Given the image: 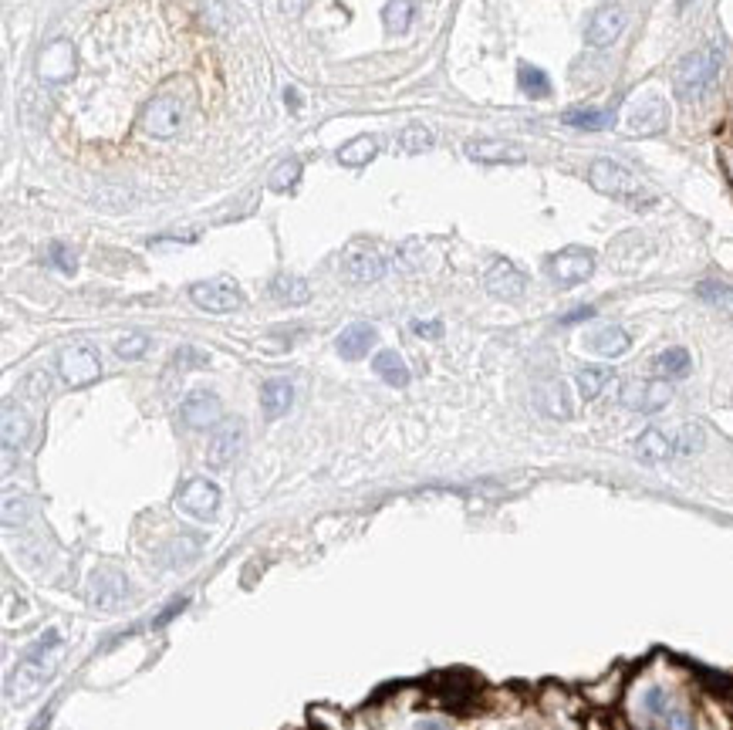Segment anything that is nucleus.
<instances>
[{"label":"nucleus","instance_id":"nucleus-14","mask_svg":"<svg viewBox=\"0 0 733 730\" xmlns=\"http://www.w3.org/2000/svg\"><path fill=\"white\" fill-rule=\"evenodd\" d=\"M220 412H223L220 399L213 396V393H206V389H196V393H190V396L180 403V420L183 426H190V430H210V426H217Z\"/></svg>","mask_w":733,"mask_h":730},{"label":"nucleus","instance_id":"nucleus-9","mask_svg":"<svg viewBox=\"0 0 733 730\" xmlns=\"http://www.w3.org/2000/svg\"><path fill=\"white\" fill-rule=\"evenodd\" d=\"M190 301L203 311H213V315H227V311H237L244 305V295L240 288L227 278H217V281H200L190 288Z\"/></svg>","mask_w":733,"mask_h":730},{"label":"nucleus","instance_id":"nucleus-23","mask_svg":"<svg viewBox=\"0 0 733 730\" xmlns=\"http://www.w3.org/2000/svg\"><path fill=\"white\" fill-rule=\"evenodd\" d=\"M372 346H375V328H372V325H365V321L348 325L345 332L338 335V342H334L338 356H342V359H348V362L369 356V348H372Z\"/></svg>","mask_w":733,"mask_h":730},{"label":"nucleus","instance_id":"nucleus-48","mask_svg":"<svg viewBox=\"0 0 733 730\" xmlns=\"http://www.w3.org/2000/svg\"><path fill=\"white\" fill-rule=\"evenodd\" d=\"M412 730H450L443 720H433V717H426V720H416V727Z\"/></svg>","mask_w":733,"mask_h":730},{"label":"nucleus","instance_id":"nucleus-46","mask_svg":"<svg viewBox=\"0 0 733 730\" xmlns=\"http://www.w3.org/2000/svg\"><path fill=\"white\" fill-rule=\"evenodd\" d=\"M585 318H595V308L585 305V308H575V311H568L565 318H561V325H575V321H585Z\"/></svg>","mask_w":733,"mask_h":730},{"label":"nucleus","instance_id":"nucleus-21","mask_svg":"<svg viewBox=\"0 0 733 730\" xmlns=\"http://www.w3.org/2000/svg\"><path fill=\"white\" fill-rule=\"evenodd\" d=\"M649 251H653V247L645 241V233H622V237L608 247V257H612V264H616L618 270H632L649 257Z\"/></svg>","mask_w":733,"mask_h":730},{"label":"nucleus","instance_id":"nucleus-1","mask_svg":"<svg viewBox=\"0 0 733 730\" xmlns=\"http://www.w3.org/2000/svg\"><path fill=\"white\" fill-rule=\"evenodd\" d=\"M723 62H727V58H723L720 44H707V48H696V52L686 54V58L676 64V71H672V91H676V99H680V102H700V99H707L710 91H713V85H717V78H720Z\"/></svg>","mask_w":733,"mask_h":730},{"label":"nucleus","instance_id":"nucleus-29","mask_svg":"<svg viewBox=\"0 0 733 730\" xmlns=\"http://www.w3.org/2000/svg\"><path fill=\"white\" fill-rule=\"evenodd\" d=\"M612 383V372L605 365H581L578 375H575V385H578V396L585 403H592L605 393V385Z\"/></svg>","mask_w":733,"mask_h":730},{"label":"nucleus","instance_id":"nucleus-25","mask_svg":"<svg viewBox=\"0 0 733 730\" xmlns=\"http://www.w3.org/2000/svg\"><path fill=\"white\" fill-rule=\"evenodd\" d=\"M270 295H274L277 305H308L311 284L305 278H297V274H277L270 281Z\"/></svg>","mask_w":733,"mask_h":730},{"label":"nucleus","instance_id":"nucleus-36","mask_svg":"<svg viewBox=\"0 0 733 730\" xmlns=\"http://www.w3.org/2000/svg\"><path fill=\"white\" fill-rule=\"evenodd\" d=\"M149 352V335L146 332H129V335H122L116 342V356L118 359H126V362H132V359H142Z\"/></svg>","mask_w":733,"mask_h":730},{"label":"nucleus","instance_id":"nucleus-13","mask_svg":"<svg viewBox=\"0 0 733 730\" xmlns=\"http://www.w3.org/2000/svg\"><path fill=\"white\" fill-rule=\"evenodd\" d=\"M484 284H487V291L493 298L517 301V298L524 295V288H528V278H524V274H521V268H517V264H511L507 257H497V261H490L487 274H484Z\"/></svg>","mask_w":733,"mask_h":730},{"label":"nucleus","instance_id":"nucleus-11","mask_svg":"<svg viewBox=\"0 0 733 730\" xmlns=\"http://www.w3.org/2000/svg\"><path fill=\"white\" fill-rule=\"evenodd\" d=\"M129 599V582L116 568H102L89 578V602L102 612H116Z\"/></svg>","mask_w":733,"mask_h":730},{"label":"nucleus","instance_id":"nucleus-31","mask_svg":"<svg viewBox=\"0 0 733 730\" xmlns=\"http://www.w3.org/2000/svg\"><path fill=\"white\" fill-rule=\"evenodd\" d=\"M561 122L571 128H608L612 122H616V112L612 109H568L565 116H561Z\"/></svg>","mask_w":733,"mask_h":730},{"label":"nucleus","instance_id":"nucleus-3","mask_svg":"<svg viewBox=\"0 0 733 730\" xmlns=\"http://www.w3.org/2000/svg\"><path fill=\"white\" fill-rule=\"evenodd\" d=\"M588 180L598 193L612 196V200H622L629 206H649L653 204V193H645L643 180L625 169L616 159H595L592 169H588Z\"/></svg>","mask_w":733,"mask_h":730},{"label":"nucleus","instance_id":"nucleus-35","mask_svg":"<svg viewBox=\"0 0 733 730\" xmlns=\"http://www.w3.org/2000/svg\"><path fill=\"white\" fill-rule=\"evenodd\" d=\"M433 132L426 126H409V128H402V136L396 139V149H399L402 156H416V153H423V149H429L433 146Z\"/></svg>","mask_w":733,"mask_h":730},{"label":"nucleus","instance_id":"nucleus-33","mask_svg":"<svg viewBox=\"0 0 733 730\" xmlns=\"http://www.w3.org/2000/svg\"><path fill=\"white\" fill-rule=\"evenodd\" d=\"M517 85H521V91L531 95V99H548V95H551V81H548V75H544L540 68H534V64H521V68H517Z\"/></svg>","mask_w":733,"mask_h":730},{"label":"nucleus","instance_id":"nucleus-2","mask_svg":"<svg viewBox=\"0 0 733 730\" xmlns=\"http://www.w3.org/2000/svg\"><path fill=\"white\" fill-rule=\"evenodd\" d=\"M61 656H65L61 653V646L44 649V653H34V649H31V656H27L24 663L7 677V687H4L7 704H24V700H31V697H38V693L44 690V683L54 677V669H58V663H61Z\"/></svg>","mask_w":733,"mask_h":730},{"label":"nucleus","instance_id":"nucleus-7","mask_svg":"<svg viewBox=\"0 0 733 730\" xmlns=\"http://www.w3.org/2000/svg\"><path fill=\"white\" fill-rule=\"evenodd\" d=\"M595 274V254L588 247H565L548 257V278L558 288H575L585 284Z\"/></svg>","mask_w":733,"mask_h":730},{"label":"nucleus","instance_id":"nucleus-37","mask_svg":"<svg viewBox=\"0 0 733 730\" xmlns=\"http://www.w3.org/2000/svg\"><path fill=\"white\" fill-rule=\"evenodd\" d=\"M196 555H200V538L180 535V538H176V541H169L166 564H186V562H193Z\"/></svg>","mask_w":733,"mask_h":730},{"label":"nucleus","instance_id":"nucleus-49","mask_svg":"<svg viewBox=\"0 0 733 730\" xmlns=\"http://www.w3.org/2000/svg\"><path fill=\"white\" fill-rule=\"evenodd\" d=\"M281 4H284V11H287V14H297V11H301V0H281Z\"/></svg>","mask_w":733,"mask_h":730},{"label":"nucleus","instance_id":"nucleus-32","mask_svg":"<svg viewBox=\"0 0 733 730\" xmlns=\"http://www.w3.org/2000/svg\"><path fill=\"white\" fill-rule=\"evenodd\" d=\"M672 443H676V457H693L703 450L707 436H703V426L700 423H680L672 430Z\"/></svg>","mask_w":733,"mask_h":730},{"label":"nucleus","instance_id":"nucleus-6","mask_svg":"<svg viewBox=\"0 0 733 730\" xmlns=\"http://www.w3.org/2000/svg\"><path fill=\"white\" fill-rule=\"evenodd\" d=\"M618 399L632 412H659L672 403V383L663 379V375H656V379H629L622 385Z\"/></svg>","mask_w":733,"mask_h":730},{"label":"nucleus","instance_id":"nucleus-45","mask_svg":"<svg viewBox=\"0 0 733 730\" xmlns=\"http://www.w3.org/2000/svg\"><path fill=\"white\" fill-rule=\"evenodd\" d=\"M412 332L419 338H439L443 335V321L433 318V321H412Z\"/></svg>","mask_w":733,"mask_h":730},{"label":"nucleus","instance_id":"nucleus-39","mask_svg":"<svg viewBox=\"0 0 733 730\" xmlns=\"http://www.w3.org/2000/svg\"><path fill=\"white\" fill-rule=\"evenodd\" d=\"M666 710H669L666 690H663V687H645V693H643V714H645V717L659 720V717H666Z\"/></svg>","mask_w":733,"mask_h":730},{"label":"nucleus","instance_id":"nucleus-16","mask_svg":"<svg viewBox=\"0 0 733 730\" xmlns=\"http://www.w3.org/2000/svg\"><path fill=\"white\" fill-rule=\"evenodd\" d=\"M622 27H625V11H622L618 4L598 7V11L592 14V21H588V27H585V41H588L592 48H608V44L622 34Z\"/></svg>","mask_w":733,"mask_h":730},{"label":"nucleus","instance_id":"nucleus-47","mask_svg":"<svg viewBox=\"0 0 733 730\" xmlns=\"http://www.w3.org/2000/svg\"><path fill=\"white\" fill-rule=\"evenodd\" d=\"M284 102H287V109H291V112H301V91L284 89Z\"/></svg>","mask_w":733,"mask_h":730},{"label":"nucleus","instance_id":"nucleus-15","mask_svg":"<svg viewBox=\"0 0 733 730\" xmlns=\"http://www.w3.org/2000/svg\"><path fill=\"white\" fill-rule=\"evenodd\" d=\"M669 126V105L659 95H643L639 102L632 105L629 112V128L639 136H656Z\"/></svg>","mask_w":733,"mask_h":730},{"label":"nucleus","instance_id":"nucleus-42","mask_svg":"<svg viewBox=\"0 0 733 730\" xmlns=\"http://www.w3.org/2000/svg\"><path fill=\"white\" fill-rule=\"evenodd\" d=\"M206 362H210V356H206V352H200V348H190V346H183L180 352H176V356H173V365H176V369H203Z\"/></svg>","mask_w":733,"mask_h":730},{"label":"nucleus","instance_id":"nucleus-44","mask_svg":"<svg viewBox=\"0 0 733 730\" xmlns=\"http://www.w3.org/2000/svg\"><path fill=\"white\" fill-rule=\"evenodd\" d=\"M27 514V498H4V527H14V521L21 525Z\"/></svg>","mask_w":733,"mask_h":730},{"label":"nucleus","instance_id":"nucleus-26","mask_svg":"<svg viewBox=\"0 0 733 730\" xmlns=\"http://www.w3.org/2000/svg\"><path fill=\"white\" fill-rule=\"evenodd\" d=\"M372 369L379 372V379H386L389 385H409V365H406V359H402L399 352H392V348H382L379 356H375Z\"/></svg>","mask_w":733,"mask_h":730},{"label":"nucleus","instance_id":"nucleus-19","mask_svg":"<svg viewBox=\"0 0 733 730\" xmlns=\"http://www.w3.org/2000/svg\"><path fill=\"white\" fill-rule=\"evenodd\" d=\"M585 348L595 352V356H602V359H622L632 348V338L629 332L618 328V325H602V328H595V332L585 338Z\"/></svg>","mask_w":733,"mask_h":730},{"label":"nucleus","instance_id":"nucleus-17","mask_svg":"<svg viewBox=\"0 0 733 730\" xmlns=\"http://www.w3.org/2000/svg\"><path fill=\"white\" fill-rule=\"evenodd\" d=\"M466 156L474 163H524L528 159L517 142L507 139H470L466 142Z\"/></svg>","mask_w":733,"mask_h":730},{"label":"nucleus","instance_id":"nucleus-38","mask_svg":"<svg viewBox=\"0 0 733 730\" xmlns=\"http://www.w3.org/2000/svg\"><path fill=\"white\" fill-rule=\"evenodd\" d=\"M297 180H301V163H297V159H284L281 166L270 173V190H277V193L295 190Z\"/></svg>","mask_w":733,"mask_h":730},{"label":"nucleus","instance_id":"nucleus-5","mask_svg":"<svg viewBox=\"0 0 733 730\" xmlns=\"http://www.w3.org/2000/svg\"><path fill=\"white\" fill-rule=\"evenodd\" d=\"M58 372L68 385H91L99 375H102V359H99V348L89 346V342H75V346H65L61 356H58Z\"/></svg>","mask_w":733,"mask_h":730},{"label":"nucleus","instance_id":"nucleus-22","mask_svg":"<svg viewBox=\"0 0 733 730\" xmlns=\"http://www.w3.org/2000/svg\"><path fill=\"white\" fill-rule=\"evenodd\" d=\"M534 399H538V410L544 416H551V420H568L571 416V396H568V385L561 379H544Z\"/></svg>","mask_w":733,"mask_h":730},{"label":"nucleus","instance_id":"nucleus-12","mask_svg":"<svg viewBox=\"0 0 733 730\" xmlns=\"http://www.w3.org/2000/svg\"><path fill=\"white\" fill-rule=\"evenodd\" d=\"M180 119H183L180 99H173V95H155L153 102L142 109L139 126L146 128L149 136H155V139H169V136L180 128Z\"/></svg>","mask_w":733,"mask_h":730},{"label":"nucleus","instance_id":"nucleus-18","mask_svg":"<svg viewBox=\"0 0 733 730\" xmlns=\"http://www.w3.org/2000/svg\"><path fill=\"white\" fill-rule=\"evenodd\" d=\"M38 68L44 81H65L68 75H75V48L68 41H54L41 52Z\"/></svg>","mask_w":733,"mask_h":730},{"label":"nucleus","instance_id":"nucleus-4","mask_svg":"<svg viewBox=\"0 0 733 730\" xmlns=\"http://www.w3.org/2000/svg\"><path fill=\"white\" fill-rule=\"evenodd\" d=\"M342 270H345L348 281L355 284H372L379 278H386L389 261L386 254L369 241H352L342 254Z\"/></svg>","mask_w":733,"mask_h":730},{"label":"nucleus","instance_id":"nucleus-41","mask_svg":"<svg viewBox=\"0 0 733 730\" xmlns=\"http://www.w3.org/2000/svg\"><path fill=\"white\" fill-rule=\"evenodd\" d=\"M48 261H52L58 270H65V274H75L78 268V257L68 243H52V247H48Z\"/></svg>","mask_w":733,"mask_h":730},{"label":"nucleus","instance_id":"nucleus-34","mask_svg":"<svg viewBox=\"0 0 733 730\" xmlns=\"http://www.w3.org/2000/svg\"><path fill=\"white\" fill-rule=\"evenodd\" d=\"M382 21H386L389 34H406L412 24V0H389Z\"/></svg>","mask_w":733,"mask_h":730},{"label":"nucleus","instance_id":"nucleus-24","mask_svg":"<svg viewBox=\"0 0 733 730\" xmlns=\"http://www.w3.org/2000/svg\"><path fill=\"white\" fill-rule=\"evenodd\" d=\"M291 403H295V385L287 383V379L264 383V389H260V410H264L268 420H281L284 412L291 410Z\"/></svg>","mask_w":733,"mask_h":730},{"label":"nucleus","instance_id":"nucleus-50","mask_svg":"<svg viewBox=\"0 0 733 730\" xmlns=\"http://www.w3.org/2000/svg\"><path fill=\"white\" fill-rule=\"evenodd\" d=\"M680 4H690V0H680Z\"/></svg>","mask_w":733,"mask_h":730},{"label":"nucleus","instance_id":"nucleus-20","mask_svg":"<svg viewBox=\"0 0 733 730\" xmlns=\"http://www.w3.org/2000/svg\"><path fill=\"white\" fill-rule=\"evenodd\" d=\"M635 457L643 463H663L669 457H676V443H672V430H659L649 426L635 440Z\"/></svg>","mask_w":733,"mask_h":730},{"label":"nucleus","instance_id":"nucleus-30","mask_svg":"<svg viewBox=\"0 0 733 730\" xmlns=\"http://www.w3.org/2000/svg\"><path fill=\"white\" fill-rule=\"evenodd\" d=\"M375 156H379V139L375 136H355L338 149V163L342 166H365Z\"/></svg>","mask_w":733,"mask_h":730},{"label":"nucleus","instance_id":"nucleus-43","mask_svg":"<svg viewBox=\"0 0 733 730\" xmlns=\"http://www.w3.org/2000/svg\"><path fill=\"white\" fill-rule=\"evenodd\" d=\"M666 730H696V720L690 710H682V706H669L666 710Z\"/></svg>","mask_w":733,"mask_h":730},{"label":"nucleus","instance_id":"nucleus-8","mask_svg":"<svg viewBox=\"0 0 733 730\" xmlns=\"http://www.w3.org/2000/svg\"><path fill=\"white\" fill-rule=\"evenodd\" d=\"M244 443H247V430L240 420H227V423L213 426V436L206 443V463L213 470H223L230 467L240 453H244Z\"/></svg>","mask_w":733,"mask_h":730},{"label":"nucleus","instance_id":"nucleus-40","mask_svg":"<svg viewBox=\"0 0 733 730\" xmlns=\"http://www.w3.org/2000/svg\"><path fill=\"white\" fill-rule=\"evenodd\" d=\"M696 295L703 298V301H710V305H733V288L723 281H700Z\"/></svg>","mask_w":733,"mask_h":730},{"label":"nucleus","instance_id":"nucleus-10","mask_svg":"<svg viewBox=\"0 0 733 730\" xmlns=\"http://www.w3.org/2000/svg\"><path fill=\"white\" fill-rule=\"evenodd\" d=\"M176 507H180L183 514L196 517V521H210L220 507V487L213 484V480H206V477H193V480H186L183 490L176 494Z\"/></svg>","mask_w":733,"mask_h":730},{"label":"nucleus","instance_id":"nucleus-28","mask_svg":"<svg viewBox=\"0 0 733 730\" xmlns=\"http://www.w3.org/2000/svg\"><path fill=\"white\" fill-rule=\"evenodd\" d=\"M0 433H4V453L11 457L14 447H21V443L27 440V433H31V420L7 403V406H4V430H0Z\"/></svg>","mask_w":733,"mask_h":730},{"label":"nucleus","instance_id":"nucleus-27","mask_svg":"<svg viewBox=\"0 0 733 730\" xmlns=\"http://www.w3.org/2000/svg\"><path fill=\"white\" fill-rule=\"evenodd\" d=\"M653 369H656L663 379H682V375H690V369H693V359H690V352L682 346H672L659 352Z\"/></svg>","mask_w":733,"mask_h":730}]
</instances>
